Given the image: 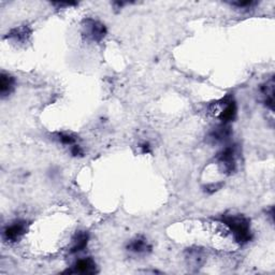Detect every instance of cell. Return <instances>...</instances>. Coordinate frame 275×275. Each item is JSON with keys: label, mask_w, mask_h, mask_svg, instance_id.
Returning <instances> with one entry per match:
<instances>
[{"label": "cell", "mask_w": 275, "mask_h": 275, "mask_svg": "<svg viewBox=\"0 0 275 275\" xmlns=\"http://www.w3.org/2000/svg\"><path fill=\"white\" fill-rule=\"evenodd\" d=\"M223 223L233 236L236 242L245 244L252 239L249 220L242 215H226L223 217Z\"/></svg>", "instance_id": "1"}, {"label": "cell", "mask_w": 275, "mask_h": 275, "mask_svg": "<svg viewBox=\"0 0 275 275\" xmlns=\"http://www.w3.org/2000/svg\"><path fill=\"white\" fill-rule=\"evenodd\" d=\"M210 113L226 123L232 122L237 116V103L230 96L222 99L218 103H214L210 106Z\"/></svg>", "instance_id": "2"}, {"label": "cell", "mask_w": 275, "mask_h": 275, "mask_svg": "<svg viewBox=\"0 0 275 275\" xmlns=\"http://www.w3.org/2000/svg\"><path fill=\"white\" fill-rule=\"evenodd\" d=\"M83 34L85 35L86 39L94 41V42H100L106 34V28L98 21L92 19H87L82 24Z\"/></svg>", "instance_id": "3"}, {"label": "cell", "mask_w": 275, "mask_h": 275, "mask_svg": "<svg viewBox=\"0 0 275 275\" xmlns=\"http://www.w3.org/2000/svg\"><path fill=\"white\" fill-rule=\"evenodd\" d=\"M217 164L220 167V169L227 174L236 170V151L233 147H227L224 151L218 154L217 156Z\"/></svg>", "instance_id": "4"}, {"label": "cell", "mask_w": 275, "mask_h": 275, "mask_svg": "<svg viewBox=\"0 0 275 275\" xmlns=\"http://www.w3.org/2000/svg\"><path fill=\"white\" fill-rule=\"evenodd\" d=\"M25 224H26L25 222L19 220V222H15L14 224L10 225L4 229L3 238L9 242H16L17 240H20L26 232Z\"/></svg>", "instance_id": "5"}, {"label": "cell", "mask_w": 275, "mask_h": 275, "mask_svg": "<svg viewBox=\"0 0 275 275\" xmlns=\"http://www.w3.org/2000/svg\"><path fill=\"white\" fill-rule=\"evenodd\" d=\"M69 273H80V274H94L96 273V264L92 258L80 259L75 262L72 270Z\"/></svg>", "instance_id": "6"}, {"label": "cell", "mask_w": 275, "mask_h": 275, "mask_svg": "<svg viewBox=\"0 0 275 275\" xmlns=\"http://www.w3.org/2000/svg\"><path fill=\"white\" fill-rule=\"evenodd\" d=\"M261 94L264 96L265 104L271 111L274 107V77H270L260 88Z\"/></svg>", "instance_id": "7"}, {"label": "cell", "mask_w": 275, "mask_h": 275, "mask_svg": "<svg viewBox=\"0 0 275 275\" xmlns=\"http://www.w3.org/2000/svg\"><path fill=\"white\" fill-rule=\"evenodd\" d=\"M151 248L152 247L149 246L144 238H137L128 245V249L130 252H133L137 255H145L151 250Z\"/></svg>", "instance_id": "8"}, {"label": "cell", "mask_w": 275, "mask_h": 275, "mask_svg": "<svg viewBox=\"0 0 275 275\" xmlns=\"http://www.w3.org/2000/svg\"><path fill=\"white\" fill-rule=\"evenodd\" d=\"M88 242V235L85 232H79L76 233L73 238V245L71 247V253H79L81 250L86 247Z\"/></svg>", "instance_id": "9"}, {"label": "cell", "mask_w": 275, "mask_h": 275, "mask_svg": "<svg viewBox=\"0 0 275 275\" xmlns=\"http://www.w3.org/2000/svg\"><path fill=\"white\" fill-rule=\"evenodd\" d=\"M14 88V79L12 76L2 73L1 80H0V93L2 97L8 96Z\"/></svg>", "instance_id": "10"}, {"label": "cell", "mask_w": 275, "mask_h": 275, "mask_svg": "<svg viewBox=\"0 0 275 275\" xmlns=\"http://www.w3.org/2000/svg\"><path fill=\"white\" fill-rule=\"evenodd\" d=\"M187 259L190 265L198 268V267L202 266L203 262H205V255H203V252L200 249H191L189 252Z\"/></svg>", "instance_id": "11"}, {"label": "cell", "mask_w": 275, "mask_h": 275, "mask_svg": "<svg viewBox=\"0 0 275 275\" xmlns=\"http://www.w3.org/2000/svg\"><path fill=\"white\" fill-rule=\"evenodd\" d=\"M229 136H230L229 128L223 126V127L217 128L216 130L214 131V133H212L211 139H213L214 141H216V142H219V141L226 140Z\"/></svg>", "instance_id": "12"}, {"label": "cell", "mask_w": 275, "mask_h": 275, "mask_svg": "<svg viewBox=\"0 0 275 275\" xmlns=\"http://www.w3.org/2000/svg\"><path fill=\"white\" fill-rule=\"evenodd\" d=\"M58 137H59V141H61L63 144H73L75 141L74 138L66 134H59Z\"/></svg>", "instance_id": "13"}, {"label": "cell", "mask_w": 275, "mask_h": 275, "mask_svg": "<svg viewBox=\"0 0 275 275\" xmlns=\"http://www.w3.org/2000/svg\"><path fill=\"white\" fill-rule=\"evenodd\" d=\"M71 152H72V155H74V156H77V155H83L82 149L79 145H74L72 149H71Z\"/></svg>", "instance_id": "14"}]
</instances>
